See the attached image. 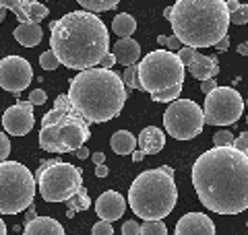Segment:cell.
I'll return each instance as SVG.
<instances>
[{
    "label": "cell",
    "mask_w": 248,
    "mask_h": 235,
    "mask_svg": "<svg viewBox=\"0 0 248 235\" xmlns=\"http://www.w3.org/2000/svg\"><path fill=\"white\" fill-rule=\"evenodd\" d=\"M112 54L116 56V62L122 66H133L137 60L141 58V45H139L133 37H122L114 44Z\"/></svg>",
    "instance_id": "2e32d148"
},
{
    "label": "cell",
    "mask_w": 248,
    "mask_h": 235,
    "mask_svg": "<svg viewBox=\"0 0 248 235\" xmlns=\"http://www.w3.org/2000/svg\"><path fill=\"white\" fill-rule=\"evenodd\" d=\"M108 48V27L95 13L73 11L50 25V50L66 68L87 70L97 66Z\"/></svg>",
    "instance_id": "7a4b0ae2"
},
{
    "label": "cell",
    "mask_w": 248,
    "mask_h": 235,
    "mask_svg": "<svg viewBox=\"0 0 248 235\" xmlns=\"http://www.w3.org/2000/svg\"><path fill=\"white\" fill-rule=\"evenodd\" d=\"M215 87H217L215 78H207V81H203V85H201V91H203L205 95H207V93H211Z\"/></svg>",
    "instance_id": "60d3db41"
},
{
    "label": "cell",
    "mask_w": 248,
    "mask_h": 235,
    "mask_svg": "<svg viewBox=\"0 0 248 235\" xmlns=\"http://www.w3.org/2000/svg\"><path fill=\"white\" fill-rule=\"evenodd\" d=\"M234 145V134L230 130H219L213 134V147H230Z\"/></svg>",
    "instance_id": "1f68e13d"
},
{
    "label": "cell",
    "mask_w": 248,
    "mask_h": 235,
    "mask_svg": "<svg viewBox=\"0 0 248 235\" xmlns=\"http://www.w3.org/2000/svg\"><path fill=\"white\" fill-rule=\"evenodd\" d=\"M108 171H110V169H108V165H106V163H102V165L95 167V176H97V177H106Z\"/></svg>",
    "instance_id": "b9f144b4"
},
{
    "label": "cell",
    "mask_w": 248,
    "mask_h": 235,
    "mask_svg": "<svg viewBox=\"0 0 248 235\" xmlns=\"http://www.w3.org/2000/svg\"><path fill=\"white\" fill-rule=\"evenodd\" d=\"M66 205H68V210H73V213H79V210L89 208V206H91V200H89L87 190H85V188H81V190L77 192L75 196H71V198L66 200Z\"/></svg>",
    "instance_id": "d4e9b609"
},
{
    "label": "cell",
    "mask_w": 248,
    "mask_h": 235,
    "mask_svg": "<svg viewBox=\"0 0 248 235\" xmlns=\"http://www.w3.org/2000/svg\"><path fill=\"white\" fill-rule=\"evenodd\" d=\"M29 2L31 0H0V6L15 13L19 23H29Z\"/></svg>",
    "instance_id": "603a6c76"
},
{
    "label": "cell",
    "mask_w": 248,
    "mask_h": 235,
    "mask_svg": "<svg viewBox=\"0 0 248 235\" xmlns=\"http://www.w3.org/2000/svg\"><path fill=\"white\" fill-rule=\"evenodd\" d=\"M246 225H248V223H246Z\"/></svg>",
    "instance_id": "9f6ffc18"
},
{
    "label": "cell",
    "mask_w": 248,
    "mask_h": 235,
    "mask_svg": "<svg viewBox=\"0 0 248 235\" xmlns=\"http://www.w3.org/2000/svg\"><path fill=\"white\" fill-rule=\"evenodd\" d=\"M232 147H236L238 151L246 153L248 151V132H240V136L234 138V145H232Z\"/></svg>",
    "instance_id": "f35d334b"
},
{
    "label": "cell",
    "mask_w": 248,
    "mask_h": 235,
    "mask_svg": "<svg viewBox=\"0 0 248 235\" xmlns=\"http://www.w3.org/2000/svg\"><path fill=\"white\" fill-rule=\"evenodd\" d=\"M35 190V177L23 163H0V215H19L29 208L33 202Z\"/></svg>",
    "instance_id": "52a82bcc"
},
{
    "label": "cell",
    "mask_w": 248,
    "mask_h": 235,
    "mask_svg": "<svg viewBox=\"0 0 248 235\" xmlns=\"http://www.w3.org/2000/svg\"><path fill=\"white\" fill-rule=\"evenodd\" d=\"M170 25L182 45L209 48L228 35L232 23L226 0H176Z\"/></svg>",
    "instance_id": "277c9868"
},
{
    "label": "cell",
    "mask_w": 248,
    "mask_h": 235,
    "mask_svg": "<svg viewBox=\"0 0 248 235\" xmlns=\"http://www.w3.org/2000/svg\"><path fill=\"white\" fill-rule=\"evenodd\" d=\"M143 159H145V153L141 151V148H139V151L135 148V151H133V161H135V163H139V161H143Z\"/></svg>",
    "instance_id": "bcb514c9"
},
{
    "label": "cell",
    "mask_w": 248,
    "mask_h": 235,
    "mask_svg": "<svg viewBox=\"0 0 248 235\" xmlns=\"http://www.w3.org/2000/svg\"><path fill=\"white\" fill-rule=\"evenodd\" d=\"M15 39L25 45V48H35L37 44L42 42V27L37 23H19V27L15 29Z\"/></svg>",
    "instance_id": "ffe728a7"
},
{
    "label": "cell",
    "mask_w": 248,
    "mask_h": 235,
    "mask_svg": "<svg viewBox=\"0 0 248 235\" xmlns=\"http://www.w3.org/2000/svg\"><path fill=\"white\" fill-rule=\"evenodd\" d=\"M75 155H77V157H79V159H87V157H89L91 153H89V148H85V147H81V148H77V151H75Z\"/></svg>",
    "instance_id": "f6af8a7d"
},
{
    "label": "cell",
    "mask_w": 248,
    "mask_h": 235,
    "mask_svg": "<svg viewBox=\"0 0 248 235\" xmlns=\"http://www.w3.org/2000/svg\"><path fill=\"white\" fill-rule=\"evenodd\" d=\"M135 29H137V21L130 17L128 13L116 15L114 21H112V31L116 35H120V37H130L135 33Z\"/></svg>",
    "instance_id": "7402d4cb"
},
{
    "label": "cell",
    "mask_w": 248,
    "mask_h": 235,
    "mask_svg": "<svg viewBox=\"0 0 248 235\" xmlns=\"http://www.w3.org/2000/svg\"><path fill=\"white\" fill-rule=\"evenodd\" d=\"M89 122L73 109L68 95H58L54 107L42 120L40 147L48 153H75L89 140Z\"/></svg>",
    "instance_id": "5b68a950"
},
{
    "label": "cell",
    "mask_w": 248,
    "mask_h": 235,
    "mask_svg": "<svg viewBox=\"0 0 248 235\" xmlns=\"http://www.w3.org/2000/svg\"><path fill=\"white\" fill-rule=\"evenodd\" d=\"M0 235H6V225H4L2 219H0Z\"/></svg>",
    "instance_id": "f907efd6"
},
{
    "label": "cell",
    "mask_w": 248,
    "mask_h": 235,
    "mask_svg": "<svg viewBox=\"0 0 248 235\" xmlns=\"http://www.w3.org/2000/svg\"><path fill=\"white\" fill-rule=\"evenodd\" d=\"M228 45H230V39H228V35H226V37L221 39V42H217V44H215V48L219 50V52H223V50H228Z\"/></svg>",
    "instance_id": "ee69618b"
},
{
    "label": "cell",
    "mask_w": 248,
    "mask_h": 235,
    "mask_svg": "<svg viewBox=\"0 0 248 235\" xmlns=\"http://www.w3.org/2000/svg\"><path fill=\"white\" fill-rule=\"evenodd\" d=\"M33 103H29V101H19L2 114V126L13 136H25L33 128Z\"/></svg>",
    "instance_id": "4fadbf2b"
},
{
    "label": "cell",
    "mask_w": 248,
    "mask_h": 235,
    "mask_svg": "<svg viewBox=\"0 0 248 235\" xmlns=\"http://www.w3.org/2000/svg\"><path fill=\"white\" fill-rule=\"evenodd\" d=\"M35 182L46 202H66L83 188V174L71 163L48 159L37 169Z\"/></svg>",
    "instance_id": "9c48e42d"
},
{
    "label": "cell",
    "mask_w": 248,
    "mask_h": 235,
    "mask_svg": "<svg viewBox=\"0 0 248 235\" xmlns=\"http://www.w3.org/2000/svg\"><path fill=\"white\" fill-rule=\"evenodd\" d=\"M244 112V99L234 87H217L207 93L203 114L209 126H232Z\"/></svg>",
    "instance_id": "8fae6325"
},
{
    "label": "cell",
    "mask_w": 248,
    "mask_h": 235,
    "mask_svg": "<svg viewBox=\"0 0 248 235\" xmlns=\"http://www.w3.org/2000/svg\"><path fill=\"white\" fill-rule=\"evenodd\" d=\"M180 93H182V85H174V87H170V89L151 93V99L157 101V103H172V101L178 99V95H180Z\"/></svg>",
    "instance_id": "484cf974"
},
{
    "label": "cell",
    "mask_w": 248,
    "mask_h": 235,
    "mask_svg": "<svg viewBox=\"0 0 248 235\" xmlns=\"http://www.w3.org/2000/svg\"><path fill=\"white\" fill-rule=\"evenodd\" d=\"M176 235H215V223L203 213H186L176 225Z\"/></svg>",
    "instance_id": "9a60e30c"
},
{
    "label": "cell",
    "mask_w": 248,
    "mask_h": 235,
    "mask_svg": "<svg viewBox=\"0 0 248 235\" xmlns=\"http://www.w3.org/2000/svg\"><path fill=\"white\" fill-rule=\"evenodd\" d=\"M246 124H248V118H246Z\"/></svg>",
    "instance_id": "11a10c76"
},
{
    "label": "cell",
    "mask_w": 248,
    "mask_h": 235,
    "mask_svg": "<svg viewBox=\"0 0 248 235\" xmlns=\"http://www.w3.org/2000/svg\"><path fill=\"white\" fill-rule=\"evenodd\" d=\"M122 235H141V225H139L137 221H124L122 225Z\"/></svg>",
    "instance_id": "d590c367"
},
{
    "label": "cell",
    "mask_w": 248,
    "mask_h": 235,
    "mask_svg": "<svg viewBox=\"0 0 248 235\" xmlns=\"http://www.w3.org/2000/svg\"><path fill=\"white\" fill-rule=\"evenodd\" d=\"M91 159H93V163H95V165H102V163H106V155H104V153H93Z\"/></svg>",
    "instance_id": "7bdbcfd3"
},
{
    "label": "cell",
    "mask_w": 248,
    "mask_h": 235,
    "mask_svg": "<svg viewBox=\"0 0 248 235\" xmlns=\"http://www.w3.org/2000/svg\"><path fill=\"white\" fill-rule=\"evenodd\" d=\"M48 6H44L42 2H35V0H31L29 2V23H37V25H40V23L48 17Z\"/></svg>",
    "instance_id": "4316f807"
},
{
    "label": "cell",
    "mask_w": 248,
    "mask_h": 235,
    "mask_svg": "<svg viewBox=\"0 0 248 235\" xmlns=\"http://www.w3.org/2000/svg\"><path fill=\"white\" fill-rule=\"evenodd\" d=\"M161 169H164V171H166V174H168V176H174V169H172V167H170V165H161Z\"/></svg>",
    "instance_id": "681fc988"
},
{
    "label": "cell",
    "mask_w": 248,
    "mask_h": 235,
    "mask_svg": "<svg viewBox=\"0 0 248 235\" xmlns=\"http://www.w3.org/2000/svg\"><path fill=\"white\" fill-rule=\"evenodd\" d=\"M33 81V68L21 56H6L0 60V87L11 93H21Z\"/></svg>",
    "instance_id": "7c38bea8"
},
{
    "label": "cell",
    "mask_w": 248,
    "mask_h": 235,
    "mask_svg": "<svg viewBox=\"0 0 248 235\" xmlns=\"http://www.w3.org/2000/svg\"><path fill=\"white\" fill-rule=\"evenodd\" d=\"M77 2L89 13H104L116 9L120 4V0H77Z\"/></svg>",
    "instance_id": "cb8c5ba5"
},
{
    "label": "cell",
    "mask_w": 248,
    "mask_h": 235,
    "mask_svg": "<svg viewBox=\"0 0 248 235\" xmlns=\"http://www.w3.org/2000/svg\"><path fill=\"white\" fill-rule=\"evenodd\" d=\"M110 145L116 155H133V151L137 148V138L128 130H118L112 134Z\"/></svg>",
    "instance_id": "44dd1931"
},
{
    "label": "cell",
    "mask_w": 248,
    "mask_h": 235,
    "mask_svg": "<svg viewBox=\"0 0 248 235\" xmlns=\"http://www.w3.org/2000/svg\"><path fill=\"white\" fill-rule=\"evenodd\" d=\"M164 15H166V17H168V19H170V15H172V6H168V9H166V11H164Z\"/></svg>",
    "instance_id": "f5cc1de1"
},
{
    "label": "cell",
    "mask_w": 248,
    "mask_h": 235,
    "mask_svg": "<svg viewBox=\"0 0 248 235\" xmlns=\"http://www.w3.org/2000/svg\"><path fill=\"white\" fill-rule=\"evenodd\" d=\"M124 210H126V202H124V196L114 192V190H108L104 194L97 196L95 200V213L99 219H104V221H118V219L124 215Z\"/></svg>",
    "instance_id": "5bb4252c"
},
{
    "label": "cell",
    "mask_w": 248,
    "mask_h": 235,
    "mask_svg": "<svg viewBox=\"0 0 248 235\" xmlns=\"http://www.w3.org/2000/svg\"><path fill=\"white\" fill-rule=\"evenodd\" d=\"M192 186L201 205L217 215L248 208V155L236 147H213L192 165Z\"/></svg>",
    "instance_id": "6da1fadb"
},
{
    "label": "cell",
    "mask_w": 248,
    "mask_h": 235,
    "mask_svg": "<svg viewBox=\"0 0 248 235\" xmlns=\"http://www.w3.org/2000/svg\"><path fill=\"white\" fill-rule=\"evenodd\" d=\"M157 39H159V44L168 45V48L172 50V52H174V50H180V48H182V42H180V39H178L176 35H174V37H166V35H159Z\"/></svg>",
    "instance_id": "74e56055"
},
{
    "label": "cell",
    "mask_w": 248,
    "mask_h": 235,
    "mask_svg": "<svg viewBox=\"0 0 248 235\" xmlns=\"http://www.w3.org/2000/svg\"><path fill=\"white\" fill-rule=\"evenodd\" d=\"M4 17H6V9H4V6H0V23L4 21Z\"/></svg>",
    "instance_id": "816d5d0a"
},
{
    "label": "cell",
    "mask_w": 248,
    "mask_h": 235,
    "mask_svg": "<svg viewBox=\"0 0 248 235\" xmlns=\"http://www.w3.org/2000/svg\"><path fill=\"white\" fill-rule=\"evenodd\" d=\"M184 73L186 66L172 50L149 52L141 60V64H137L139 87L147 93H157L174 87V85H182Z\"/></svg>",
    "instance_id": "ba28073f"
},
{
    "label": "cell",
    "mask_w": 248,
    "mask_h": 235,
    "mask_svg": "<svg viewBox=\"0 0 248 235\" xmlns=\"http://www.w3.org/2000/svg\"><path fill=\"white\" fill-rule=\"evenodd\" d=\"M40 64H42L44 70H56L58 64H60V60L56 58V54H54L52 50H48V52H44L40 56Z\"/></svg>",
    "instance_id": "4dcf8cb0"
},
{
    "label": "cell",
    "mask_w": 248,
    "mask_h": 235,
    "mask_svg": "<svg viewBox=\"0 0 248 235\" xmlns=\"http://www.w3.org/2000/svg\"><path fill=\"white\" fill-rule=\"evenodd\" d=\"M122 81L128 89H141L139 87V74H137V64L133 66H124V74H122Z\"/></svg>",
    "instance_id": "f1b7e54d"
},
{
    "label": "cell",
    "mask_w": 248,
    "mask_h": 235,
    "mask_svg": "<svg viewBox=\"0 0 248 235\" xmlns=\"http://www.w3.org/2000/svg\"><path fill=\"white\" fill-rule=\"evenodd\" d=\"M244 105H246V107H248V99H244Z\"/></svg>",
    "instance_id": "db71d44e"
},
{
    "label": "cell",
    "mask_w": 248,
    "mask_h": 235,
    "mask_svg": "<svg viewBox=\"0 0 248 235\" xmlns=\"http://www.w3.org/2000/svg\"><path fill=\"white\" fill-rule=\"evenodd\" d=\"M226 4H228V11H230V13H232V11H236L238 6H240L238 0H226Z\"/></svg>",
    "instance_id": "c3c4849f"
},
{
    "label": "cell",
    "mask_w": 248,
    "mask_h": 235,
    "mask_svg": "<svg viewBox=\"0 0 248 235\" xmlns=\"http://www.w3.org/2000/svg\"><path fill=\"white\" fill-rule=\"evenodd\" d=\"M238 54H240V56H248V42L238 45Z\"/></svg>",
    "instance_id": "7dc6e473"
},
{
    "label": "cell",
    "mask_w": 248,
    "mask_h": 235,
    "mask_svg": "<svg viewBox=\"0 0 248 235\" xmlns=\"http://www.w3.org/2000/svg\"><path fill=\"white\" fill-rule=\"evenodd\" d=\"M93 235H114V229H112V223L110 221H99V223H95L93 225V231H91Z\"/></svg>",
    "instance_id": "836d02e7"
},
{
    "label": "cell",
    "mask_w": 248,
    "mask_h": 235,
    "mask_svg": "<svg viewBox=\"0 0 248 235\" xmlns=\"http://www.w3.org/2000/svg\"><path fill=\"white\" fill-rule=\"evenodd\" d=\"M68 101L77 114L89 124L110 122L126 103V87L122 76L110 68L81 70L68 87Z\"/></svg>",
    "instance_id": "3957f363"
},
{
    "label": "cell",
    "mask_w": 248,
    "mask_h": 235,
    "mask_svg": "<svg viewBox=\"0 0 248 235\" xmlns=\"http://www.w3.org/2000/svg\"><path fill=\"white\" fill-rule=\"evenodd\" d=\"M178 188L174 176L164 169H147L135 177L128 190V205L137 217L143 221H161L176 208Z\"/></svg>",
    "instance_id": "8992f818"
},
{
    "label": "cell",
    "mask_w": 248,
    "mask_h": 235,
    "mask_svg": "<svg viewBox=\"0 0 248 235\" xmlns=\"http://www.w3.org/2000/svg\"><path fill=\"white\" fill-rule=\"evenodd\" d=\"M99 64H102V68H112V66L116 64V56H114L112 52H108L106 56L102 58V62H99Z\"/></svg>",
    "instance_id": "ab89813d"
},
{
    "label": "cell",
    "mask_w": 248,
    "mask_h": 235,
    "mask_svg": "<svg viewBox=\"0 0 248 235\" xmlns=\"http://www.w3.org/2000/svg\"><path fill=\"white\" fill-rule=\"evenodd\" d=\"M195 54H197V48H190V45H182L180 50H178V58H180V62L184 66H188L192 58H195Z\"/></svg>",
    "instance_id": "d6a6232c"
},
{
    "label": "cell",
    "mask_w": 248,
    "mask_h": 235,
    "mask_svg": "<svg viewBox=\"0 0 248 235\" xmlns=\"http://www.w3.org/2000/svg\"><path fill=\"white\" fill-rule=\"evenodd\" d=\"M23 235H66V233H64V227H62L56 219L33 217L31 221L25 223Z\"/></svg>",
    "instance_id": "d6986e66"
},
{
    "label": "cell",
    "mask_w": 248,
    "mask_h": 235,
    "mask_svg": "<svg viewBox=\"0 0 248 235\" xmlns=\"http://www.w3.org/2000/svg\"><path fill=\"white\" fill-rule=\"evenodd\" d=\"M46 101H48V95H46V91H42V89H33V91H31L29 103H33V105H44Z\"/></svg>",
    "instance_id": "8d00e7d4"
},
{
    "label": "cell",
    "mask_w": 248,
    "mask_h": 235,
    "mask_svg": "<svg viewBox=\"0 0 248 235\" xmlns=\"http://www.w3.org/2000/svg\"><path fill=\"white\" fill-rule=\"evenodd\" d=\"M230 23H234V25H246L248 23V4H240L236 11H232Z\"/></svg>",
    "instance_id": "f546056e"
},
{
    "label": "cell",
    "mask_w": 248,
    "mask_h": 235,
    "mask_svg": "<svg viewBox=\"0 0 248 235\" xmlns=\"http://www.w3.org/2000/svg\"><path fill=\"white\" fill-rule=\"evenodd\" d=\"M190 74L199 78V81H207V78H215V74L219 73V64H217V58L215 56H205V54H195V58L188 66Z\"/></svg>",
    "instance_id": "ac0fdd59"
},
{
    "label": "cell",
    "mask_w": 248,
    "mask_h": 235,
    "mask_svg": "<svg viewBox=\"0 0 248 235\" xmlns=\"http://www.w3.org/2000/svg\"><path fill=\"white\" fill-rule=\"evenodd\" d=\"M164 126L170 136L176 140H190L205 126L203 107H199L192 99H176L168 105L164 114Z\"/></svg>",
    "instance_id": "30bf717a"
},
{
    "label": "cell",
    "mask_w": 248,
    "mask_h": 235,
    "mask_svg": "<svg viewBox=\"0 0 248 235\" xmlns=\"http://www.w3.org/2000/svg\"><path fill=\"white\" fill-rule=\"evenodd\" d=\"M168 227L164 221H145L141 225V235H166Z\"/></svg>",
    "instance_id": "83f0119b"
},
{
    "label": "cell",
    "mask_w": 248,
    "mask_h": 235,
    "mask_svg": "<svg viewBox=\"0 0 248 235\" xmlns=\"http://www.w3.org/2000/svg\"><path fill=\"white\" fill-rule=\"evenodd\" d=\"M9 153H11V140L4 132H0V163L9 159Z\"/></svg>",
    "instance_id": "e575fe53"
},
{
    "label": "cell",
    "mask_w": 248,
    "mask_h": 235,
    "mask_svg": "<svg viewBox=\"0 0 248 235\" xmlns=\"http://www.w3.org/2000/svg\"><path fill=\"white\" fill-rule=\"evenodd\" d=\"M137 145L145 155H157L166 147V134L157 126H147L139 134Z\"/></svg>",
    "instance_id": "e0dca14e"
}]
</instances>
